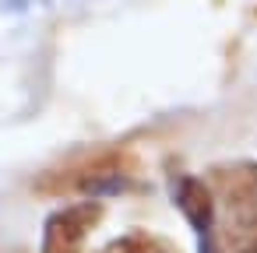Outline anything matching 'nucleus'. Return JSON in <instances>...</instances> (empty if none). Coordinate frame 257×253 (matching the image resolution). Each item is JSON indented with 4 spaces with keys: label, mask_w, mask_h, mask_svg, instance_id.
Listing matches in <instances>:
<instances>
[{
    "label": "nucleus",
    "mask_w": 257,
    "mask_h": 253,
    "mask_svg": "<svg viewBox=\"0 0 257 253\" xmlns=\"http://www.w3.org/2000/svg\"><path fill=\"white\" fill-rule=\"evenodd\" d=\"M134 151L127 148H99V151H88V155H78V158H67L60 162L57 169L43 172L36 179V190L39 193H85V190H99V186H109V183H120L127 179V172L134 169Z\"/></svg>",
    "instance_id": "1"
},
{
    "label": "nucleus",
    "mask_w": 257,
    "mask_h": 253,
    "mask_svg": "<svg viewBox=\"0 0 257 253\" xmlns=\"http://www.w3.org/2000/svg\"><path fill=\"white\" fill-rule=\"evenodd\" d=\"M102 221V204L81 200L57 211L43 228V253H88L85 242Z\"/></svg>",
    "instance_id": "2"
},
{
    "label": "nucleus",
    "mask_w": 257,
    "mask_h": 253,
    "mask_svg": "<svg viewBox=\"0 0 257 253\" xmlns=\"http://www.w3.org/2000/svg\"><path fill=\"white\" fill-rule=\"evenodd\" d=\"M176 200H180L183 214L190 218V225H194L197 232L215 228V214H218V207H215V193H211V186H208L204 179H194V176L180 179Z\"/></svg>",
    "instance_id": "3"
},
{
    "label": "nucleus",
    "mask_w": 257,
    "mask_h": 253,
    "mask_svg": "<svg viewBox=\"0 0 257 253\" xmlns=\"http://www.w3.org/2000/svg\"><path fill=\"white\" fill-rule=\"evenodd\" d=\"M99 253H176V249L166 246L162 239H152V235H127V239H116L113 246H106Z\"/></svg>",
    "instance_id": "4"
},
{
    "label": "nucleus",
    "mask_w": 257,
    "mask_h": 253,
    "mask_svg": "<svg viewBox=\"0 0 257 253\" xmlns=\"http://www.w3.org/2000/svg\"><path fill=\"white\" fill-rule=\"evenodd\" d=\"M250 253H257V221H253V232H250Z\"/></svg>",
    "instance_id": "5"
}]
</instances>
